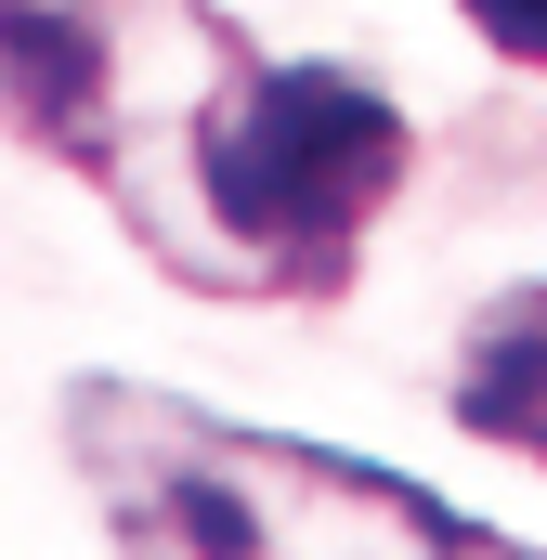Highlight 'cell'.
Returning <instances> with one entry per match:
<instances>
[{"label":"cell","mask_w":547,"mask_h":560,"mask_svg":"<svg viewBox=\"0 0 547 560\" xmlns=\"http://www.w3.org/2000/svg\"><path fill=\"white\" fill-rule=\"evenodd\" d=\"M456 418L496 430V443H535V456H547V287H509V300L469 326Z\"/></svg>","instance_id":"3"},{"label":"cell","mask_w":547,"mask_h":560,"mask_svg":"<svg viewBox=\"0 0 547 560\" xmlns=\"http://www.w3.org/2000/svg\"><path fill=\"white\" fill-rule=\"evenodd\" d=\"M456 13H469L509 66H547V0H456Z\"/></svg>","instance_id":"4"},{"label":"cell","mask_w":547,"mask_h":560,"mask_svg":"<svg viewBox=\"0 0 547 560\" xmlns=\"http://www.w3.org/2000/svg\"><path fill=\"white\" fill-rule=\"evenodd\" d=\"M66 456L118 560H535L496 522H456L379 456L209 418L143 378H66Z\"/></svg>","instance_id":"2"},{"label":"cell","mask_w":547,"mask_h":560,"mask_svg":"<svg viewBox=\"0 0 547 560\" xmlns=\"http://www.w3.org/2000/svg\"><path fill=\"white\" fill-rule=\"evenodd\" d=\"M0 143L79 170L196 300H326L405 183V105L222 0H0Z\"/></svg>","instance_id":"1"}]
</instances>
